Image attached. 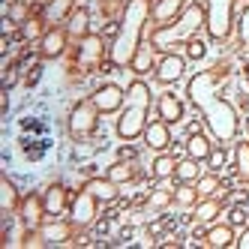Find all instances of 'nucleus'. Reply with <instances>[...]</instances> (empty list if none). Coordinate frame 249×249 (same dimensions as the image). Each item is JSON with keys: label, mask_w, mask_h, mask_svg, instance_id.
I'll use <instances>...</instances> for the list:
<instances>
[{"label": "nucleus", "mask_w": 249, "mask_h": 249, "mask_svg": "<svg viewBox=\"0 0 249 249\" xmlns=\"http://www.w3.org/2000/svg\"><path fill=\"white\" fill-rule=\"evenodd\" d=\"M144 144H147L150 150H156V153H162V150L171 147V132H168V123H165L162 117L153 120V123H147V129H144Z\"/></svg>", "instance_id": "obj_13"}, {"label": "nucleus", "mask_w": 249, "mask_h": 249, "mask_svg": "<svg viewBox=\"0 0 249 249\" xmlns=\"http://www.w3.org/2000/svg\"><path fill=\"white\" fill-rule=\"evenodd\" d=\"M195 189H198L201 198H207V195H216L222 189V180H219V174H201L198 180H195Z\"/></svg>", "instance_id": "obj_30"}, {"label": "nucleus", "mask_w": 249, "mask_h": 249, "mask_svg": "<svg viewBox=\"0 0 249 249\" xmlns=\"http://www.w3.org/2000/svg\"><path fill=\"white\" fill-rule=\"evenodd\" d=\"M228 72L222 66H213V69H204V72L192 75V81L186 84V96L189 102L204 114V123L210 135L219 141V144H228L234 141L237 132H240V117H237V108L231 105L228 99L219 96V81L225 78Z\"/></svg>", "instance_id": "obj_1"}, {"label": "nucleus", "mask_w": 249, "mask_h": 249, "mask_svg": "<svg viewBox=\"0 0 249 249\" xmlns=\"http://www.w3.org/2000/svg\"><path fill=\"white\" fill-rule=\"evenodd\" d=\"M183 9H186V0H156L150 15H153L156 24H168V21H174Z\"/></svg>", "instance_id": "obj_15"}, {"label": "nucleus", "mask_w": 249, "mask_h": 249, "mask_svg": "<svg viewBox=\"0 0 249 249\" xmlns=\"http://www.w3.org/2000/svg\"><path fill=\"white\" fill-rule=\"evenodd\" d=\"M66 39H69L66 27H48L45 36L39 39V57L42 60H57L66 51Z\"/></svg>", "instance_id": "obj_10"}, {"label": "nucleus", "mask_w": 249, "mask_h": 249, "mask_svg": "<svg viewBox=\"0 0 249 249\" xmlns=\"http://www.w3.org/2000/svg\"><path fill=\"white\" fill-rule=\"evenodd\" d=\"M243 219H246V213H243L240 207H234V210H231V225H240Z\"/></svg>", "instance_id": "obj_40"}, {"label": "nucleus", "mask_w": 249, "mask_h": 249, "mask_svg": "<svg viewBox=\"0 0 249 249\" xmlns=\"http://www.w3.org/2000/svg\"><path fill=\"white\" fill-rule=\"evenodd\" d=\"M84 189L90 192V195H96L102 204H108V201L117 198V183L111 180V177H93V180L84 183Z\"/></svg>", "instance_id": "obj_19"}, {"label": "nucleus", "mask_w": 249, "mask_h": 249, "mask_svg": "<svg viewBox=\"0 0 249 249\" xmlns=\"http://www.w3.org/2000/svg\"><path fill=\"white\" fill-rule=\"evenodd\" d=\"M72 219L63 222V219H54V222H42L36 231H39V237L45 240V246H57V243H72L69 237H72Z\"/></svg>", "instance_id": "obj_12"}, {"label": "nucleus", "mask_w": 249, "mask_h": 249, "mask_svg": "<svg viewBox=\"0 0 249 249\" xmlns=\"http://www.w3.org/2000/svg\"><path fill=\"white\" fill-rule=\"evenodd\" d=\"M150 0H126V6H123V18H120V27L114 33V42L108 48V60L111 66H129L135 51L141 45V33H144V24L150 18Z\"/></svg>", "instance_id": "obj_2"}, {"label": "nucleus", "mask_w": 249, "mask_h": 249, "mask_svg": "<svg viewBox=\"0 0 249 249\" xmlns=\"http://www.w3.org/2000/svg\"><path fill=\"white\" fill-rule=\"evenodd\" d=\"M183 45H186V57H189V60H201V57L207 54V42H204V39H198V36L186 39Z\"/></svg>", "instance_id": "obj_35"}, {"label": "nucleus", "mask_w": 249, "mask_h": 249, "mask_svg": "<svg viewBox=\"0 0 249 249\" xmlns=\"http://www.w3.org/2000/svg\"><path fill=\"white\" fill-rule=\"evenodd\" d=\"M183 69H186V57L168 51V54H162V60L156 63V81L159 84H174V81L183 78Z\"/></svg>", "instance_id": "obj_11"}, {"label": "nucleus", "mask_w": 249, "mask_h": 249, "mask_svg": "<svg viewBox=\"0 0 249 249\" xmlns=\"http://www.w3.org/2000/svg\"><path fill=\"white\" fill-rule=\"evenodd\" d=\"M174 177L180 183H195L201 177V168H198V159H192V156H186V159H180L177 162V168H174Z\"/></svg>", "instance_id": "obj_26"}, {"label": "nucleus", "mask_w": 249, "mask_h": 249, "mask_svg": "<svg viewBox=\"0 0 249 249\" xmlns=\"http://www.w3.org/2000/svg\"><path fill=\"white\" fill-rule=\"evenodd\" d=\"M93 105L102 111V114H114L123 108V102H126V90H123L120 84H102L93 90Z\"/></svg>", "instance_id": "obj_9"}, {"label": "nucleus", "mask_w": 249, "mask_h": 249, "mask_svg": "<svg viewBox=\"0 0 249 249\" xmlns=\"http://www.w3.org/2000/svg\"><path fill=\"white\" fill-rule=\"evenodd\" d=\"M18 207H21V195L15 189V183L9 177H0V210L9 216V213H15Z\"/></svg>", "instance_id": "obj_22"}, {"label": "nucleus", "mask_w": 249, "mask_h": 249, "mask_svg": "<svg viewBox=\"0 0 249 249\" xmlns=\"http://www.w3.org/2000/svg\"><path fill=\"white\" fill-rule=\"evenodd\" d=\"M66 30H69V36H75V39H84L87 33H90V12H87V6L72 9V15L66 18Z\"/></svg>", "instance_id": "obj_20"}, {"label": "nucleus", "mask_w": 249, "mask_h": 249, "mask_svg": "<svg viewBox=\"0 0 249 249\" xmlns=\"http://www.w3.org/2000/svg\"><path fill=\"white\" fill-rule=\"evenodd\" d=\"M210 141H207V135L204 132H198V129H192L189 135H186V153L192 156V159H198V162H204V159L210 156Z\"/></svg>", "instance_id": "obj_23"}, {"label": "nucleus", "mask_w": 249, "mask_h": 249, "mask_svg": "<svg viewBox=\"0 0 249 249\" xmlns=\"http://www.w3.org/2000/svg\"><path fill=\"white\" fill-rule=\"evenodd\" d=\"M153 60H156V48H153L150 39H147V42L138 45V51H135V57H132L129 69H132L135 75H144V72H150V69H153Z\"/></svg>", "instance_id": "obj_21"}, {"label": "nucleus", "mask_w": 249, "mask_h": 249, "mask_svg": "<svg viewBox=\"0 0 249 249\" xmlns=\"http://www.w3.org/2000/svg\"><path fill=\"white\" fill-rule=\"evenodd\" d=\"M207 162H210V168H222V165H225V150H222V147H216V150H210V156H207Z\"/></svg>", "instance_id": "obj_38"}, {"label": "nucleus", "mask_w": 249, "mask_h": 249, "mask_svg": "<svg viewBox=\"0 0 249 249\" xmlns=\"http://www.w3.org/2000/svg\"><path fill=\"white\" fill-rule=\"evenodd\" d=\"M99 198L96 195H90L87 189H81L75 198H72V204H69V219H72V225L75 228H87V225H93L96 222V210H99Z\"/></svg>", "instance_id": "obj_7"}, {"label": "nucleus", "mask_w": 249, "mask_h": 249, "mask_svg": "<svg viewBox=\"0 0 249 249\" xmlns=\"http://www.w3.org/2000/svg\"><path fill=\"white\" fill-rule=\"evenodd\" d=\"M45 210H48V216H60V213L66 210V204H69V192L60 186V183H51L48 189H45Z\"/></svg>", "instance_id": "obj_18"}, {"label": "nucleus", "mask_w": 249, "mask_h": 249, "mask_svg": "<svg viewBox=\"0 0 249 249\" xmlns=\"http://www.w3.org/2000/svg\"><path fill=\"white\" fill-rule=\"evenodd\" d=\"M246 132H249V102H246Z\"/></svg>", "instance_id": "obj_42"}, {"label": "nucleus", "mask_w": 249, "mask_h": 249, "mask_svg": "<svg viewBox=\"0 0 249 249\" xmlns=\"http://www.w3.org/2000/svg\"><path fill=\"white\" fill-rule=\"evenodd\" d=\"M99 108L93 105V99H81L72 111H69V135H72L75 141H84L90 138L99 126Z\"/></svg>", "instance_id": "obj_6"}, {"label": "nucleus", "mask_w": 249, "mask_h": 249, "mask_svg": "<svg viewBox=\"0 0 249 249\" xmlns=\"http://www.w3.org/2000/svg\"><path fill=\"white\" fill-rule=\"evenodd\" d=\"M108 177L120 186V183H129V180H135V165H129V162H114L111 168H108Z\"/></svg>", "instance_id": "obj_32"}, {"label": "nucleus", "mask_w": 249, "mask_h": 249, "mask_svg": "<svg viewBox=\"0 0 249 249\" xmlns=\"http://www.w3.org/2000/svg\"><path fill=\"white\" fill-rule=\"evenodd\" d=\"M237 36H240V45L249 48V6L240 12V24H237Z\"/></svg>", "instance_id": "obj_36"}, {"label": "nucleus", "mask_w": 249, "mask_h": 249, "mask_svg": "<svg viewBox=\"0 0 249 249\" xmlns=\"http://www.w3.org/2000/svg\"><path fill=\"white\" fill-rule=\"evenodd\" d=\"M72 6H75V0H48V6L42 9V18L48 24H60L63 18L72 15Z\"/></svg>", "instance_id": "obj_24"}, {"label": "nucleus", "mask_w": 249, "mask_h": 249, "mask_svg": "<svg viewBox=\"0 0 249 249\" xmlns=\"http://www.w3.org/2000/svg\"><path fill=\"white\" fill-rule=\"evenodd\" d=\"M171 201H174V189H171V186H168V189H165V186H162V189H153V192L147 195V207H150V210H165Z\"/></svg>", "instance_id": "obj_31"}, {"label": "nucleus", "mask_w": 249, "mask_h": 249, "mask_svg": "<svg viewBox=\"0 0 249 249\" xmlns=\"http://www.w3.org/2000/svg\"><path fill=\"white\" fill-rule=\"evenodd\" d=\"M207 36L210 42H225L234 30V0H207Z\"/></svg>", "instance_id": "obj_5"}, {"label": "nucleus", "mask_w": 249, "mask_h": 249, "mask_svg": "<svg viewBox=\"0 0 249 249\" xmlns=\"http://www.w3.org/2000/svg\"><path fill=\"white\" fill-rule=\"evenodd\" d=\"M147 111H150V87L135 78L129 87H126V102L120 108V120H117V135L123 141H135L144 135L147 129Z\"/></svg>", "instance_id": "obj_4"}, {"label": "nucleus", "mask_w": 249, "mask_h": 249, "mask_svg": "<svg viewBox=\"0 0 249 249\" xmlns=\"http://www.w3.org/2000/svg\"><path fill=\"white\" fill-rule=\"evenodd\" d=\"M204 246H210V249H228V246H237L234 228H231V225H213L207 234H204Z\"/></svg>", "instance_id": "obj_16"}, {"label": "nucleus", "mask_w": 249, "mask_h": 249, "mask_svg": "<svg viewBox=\"0 0 249 249\" xmlns=\"http://www.w3.org/2000/svg\"><path fill=\"white\" fill-rule=\"evenodd\" d=\"M234 174L249 183V141H237L234 144Z\"/></svg>", "instance_id": "obj_27"}, {"label": "nucleus", "mask_w": 249, "mask_h": 249, "mask_svg": "<svg viewBox=\"0 0 249 249\" xmlns=\"http://www.w3.org/2000/svg\"><path fill=\"white\" fill-rule=\"evenodd\" d=\"M198 198H201V195H198V189H195L192 183H180V186L174 189V201L180 204V207H195Z\"/></svg>", "instance_id": "obj_29"}, {"label": "nucleus", "mask_w": 249, "mask_h": 249, "mask_svg": "<svg viewBox=\"0 0 249 249\" xmlns=\"http://www.w3.org/2000/svg\"><path fill=\"white\" fill-rule=\"evenodd\" d=\"M237 246H240V249H249V228H246V231H243V234H240V240H237Z\"/></svg>", "instance_id": "obj_41"}, {"label": "nucleus", "mask_w": 249, "mask_h": 249, "mask_svg": "<svg viewBox=\"0 0 249 249\" xmlns=\"http://www.w3.org/2000/svg\"><path fill=\"white\" fill-rule=\"evenodd\" d=\"M102 51H105V42L99 33H87L81 39V48H78V63L81 66H96L102 60Z\"/></svg>", "instance_id": "obj_14"}, {"label": "nucleus", "mask_w": 249, "mask_h": 249, "mask_svg": "<svg viewBox=\"0 0 249 249\" xmlns=\"http://www.w3.org/2000/svg\"><path fill=\"white\" fill-rule=\"evenodd\" d=\"M108 3H117V0H108Z\"/></svg>", "instance_id": "obj_44"}, {"label": "nucleus", "mask_w": 249, "mask_h": 249, "mask_svg": "<svg viewBox=\"0 0 249 249\" xmlns=\"http://www.w3.org/2000/svg\"><path fill=\"white\" fill-rule=\"evenodd\" d=\"M39 72H42V66L36 63V66H33V69H30V75H27V87H30V84H36V81H39Z\"/></svg>", "instance_id": "obj_39"}, {"label": "nucleus", "mask_w": 249, "mask_h": 249, "mask_svg": "<svg viewBox=\"0 0 249 249\" xmlns=\"http://www.w3.org/2000/svg\"><path fill=\"white\" fill-rule=\"evenodd\" d=\"M204 24H207V6H201V3H186V9L177 15L174 21L159 24V27L150 33V45H153L156 51H168V48H174L177 42L192 39Z\"/></svg>", "instance_id": "obj_3"}, {"label": "nucleus", "mask_w": 249, "mask_h": 249, "mask_svg": "<svg viewBox=\"0 0 249 249\" xmlns=\"http://www.w3.org/2000/svg\"><path fill=\"white\" fill-rule=\"evenodd\" d=\"M219 213H222V201L216 198V195H207L204 201L195 204V219H198V222H213Z\"/></svg>", "instance_id": "obj_25"}, {"label": "nucleus", "mask_w": 249, "mask_h": 249, "mask_svg": "<svg viewBox=\"0 0 249 249\" xmlns=\"http://www.w3.org/2000/svg\"><path fill=\"white\" fill-rule=\"evenodd\" d=\"M243 75H246V81H249V63H246V69H243Z\"/></svg>", "instance_id": "obj_43"}, {"label": "nucleus", "mask_w": 249, "mask_h": 249, "mask_svg": "<svg viewBox=\"0 0 249 249\" xmlns=\"http://www.w3.org/2000/svg\"><path fill=\"white\" fill-rule=\"evenodd\" d=\"M6 15H9L15 24H24V21L30 18V6H27V3H21V0H12L9 9H6Z\"/></svg>", "instance_id": "obj_34"}, {"label": "nucleus", "mask_w": 249, "mask_h": 249, "mask_svg": "<svg viewBox=\"0 0 249 249\" xmlns=\"http://www.w3.org/2000/svg\"><path fill=\"white\" fill-rule=\"evenodd\" d=\"M48 216V210H45V198L36 192H30L27 198H21V207H18V219H21V228L27 231H36L42 225V219Z\"/></svg>", "instance_id": "obj_8"}, {"label": "nucleus", "mask_w": 249, "mask_h": 249, "mask_svg": "<svg viewBox=\"0 0 249 249\" xmlns=\"http://www.w3.org/2000/svg\"><path fill=\"white\" fill-rule=\"evenodd\" d=\"M156 105H159V117H162L168 126H171V123H180V120H183V102L177 99L174 93H162Z\"/></svg>", "instance_id": "obj_17"}, {"label": "nucleus", "mask_w": 249, "mask_h": 249, "mask_svg": "<svg viewBox=\"0 0 249 249\" xmlns=\"http://www.w3.org/2000/svg\"><path fill=\"white\" fill-rule=\"evenodd\" d=\"M15 81H18V63H9L6 72H3V90H6V93H9V87H12Z\"/></svg>", "instance_id": "obj_37"}, {"label": "nucleus", "mask_w": 249, "mask_h": 249, "mask_svg": "<svg viewBox=\"0 0 249 249\" xmlns=\"http://www.w3.org/2000/svg\"><path fill=\"white\" fill-rule=\"evenodd\" d=\"M174 168H177V162H174V156H168V153H159L153 159V177H159V180L174 177Z\"/></svg>", "instance_id": "obj_28"}, {"label": "nucleus", "mask_w": 249, "mask_h": 249, "mask_svg": "<svg viewBox=\"0 0 249 249\" xmlns=\"http://www.w3.org/2000/svg\"><path fill=\"white\" fill-rule=\"evenodd\" d=\"M42 21H45V18H27V21L21 24V39H24V42L42 39V36H45V27H42Z\"/></svg>", "instance_id": "obj_33"}]
</instances>
